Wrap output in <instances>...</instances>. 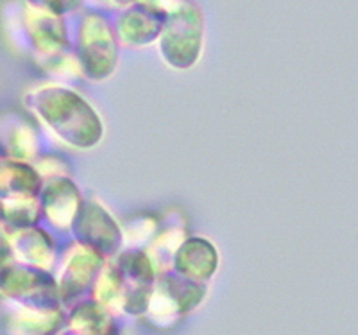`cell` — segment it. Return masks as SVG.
Masks as SVG:
<instances>
[{
  "label": "cell",
  "mask_w": 358,
  "mask_h": 335,
  "mask_svg": "<svg viewBox=\"0 0 358 335\" xmlns=\"http://www.w3.org/2000/svg\"><path fill=\"white\" fill-rule=\"evenodd\" d=\"M108 8H115V9H126L129 6H133L136 0H106Z\"/></svg>",
  "instance_id": "4fadbf2b"
},
{
  "label": "cell",
  "mask_w": 358,
  "mask_h": 335,
  "mask_svg": "<svg viewBox=\"0 0 358 335\" xmlns=\"http://www.w3.org/2000/svg\"><path fill=\"white\" fill-rule=\"evenodd\" d=\"M136 2H140V4L149 8L151 11L158 13V15L167 18L171 13H174L176 9L181 8L187 0H136Z\"/></svg>",
  "instance_id": "7c38bea8"
},
{
  "label": "cell",
  "mask_w": 358,
  "mask_h": 335,
  "mask_svg": "<svg viewBox=\"0 0 358 335\" xmlns=\"http://www.w3.org/2000/svg\"><path fill=\"white\" fill-rule=\"evenodd\" d=\"M85 197L72 178H56L41 183L40 208L41 217L56 231H70L81 210Z\"/></svg>",
  "instance_id": "5b68a950"
},
{
  "label": "cell",
  "mask_w": 358,
  "mask_h": 335,
  "mask_svg": "<svg viewBox=\"0 0 358 335\" xmlns=\"http://www.w3.org/2000/svg\"><path fill=\"white\" fill-rule=\"evenodd\" d=\"M163 24L165 17L151 11L140 2H134L129 8L122 9L113 25L120 45L147 47L158 41Z\"/></svg>",
  "instance_id": "8992f818"
},
{
  "label": "cell",
  "mask_w": 358,
  "mask_h": 335,
  "mask_svg": "<svg viewBox=\"0 0 358 335\" xmlns=\"http://www.w3.org/2000/svg\"><path fill=\"white\" fill-rule=\"evenodd\" d=\"M70 231H73L76 241L95 250L102 257L117 255L122 248V228L94 197L83 201Z\"/></svg>",
  "instance_id": "277c9868"
},
{
  "label": "cell",
  "mask_w": 358,
  "mask_h": 335,
  "mask_svg": "<svg viewBox=\"0 0 358 335\" xmlns=\"http://www.w3.org/2000/svg\"><path fill=\"white\" fill-rule=\"evenodd\" d=\"M163 63L174 70H188L199 62L204 45V18L196 0H187L165 18L158 36Z\"/></svg>",
  "instance_id": "3957f363"
},
{
  "label": "cell",
  "mask_w": 358,
  "mask_h": 335,
  "mask_svg": "<svg viewBox=\"0 0 358 335\" xmlns=\"http://www.w3.org/2000/svg\"><path fill=\"white\" fill-rule=\"evenodd\" d=\"M187 237V224H181L179 221H169V224H162L159 231L156 233L155 238L147 245L145 255L151 260L152 267L163 269L165 264H172L179 245L183 244Z\"/></svg>",
  "instance_id": "ba28073f"
},
{
  "label": "cell",
  "mask_w": 358,
  "mask_h": 335,
  "mask_svg": "<svg viewBox=\"0 0 358 335\" xmlns=\"http://www.w3.org/2000/svg\"><path fill=\"white\" fill-rule=\"evenodd\" d=\"M81 2L83 0H29V4L33 8L54 13L59 17H65L69 13L76 11L81 6Z\"/></svg>",
  "instance_id": "8fae6325"
},
{
  "label": "cell",
  "mask_w": 358,
  "mask_h": 335,
  "mask_svg": "<svg viewBox=\"0 0 358 335\" xmlns=\"http://www.w3.org/2000/svg\"><path fill=\"white\" fill-rule=\"evenodd\" d=\"M172 266L183 278H210L217 269V250L203 237H187L179 245Z\"/></svg>",
  "instance_id": "52a82bcc"
},
{
  "label": "cell",
  "mask_w": 358,
  "mask_h": 335,
  "mask_svg": "<svg viewBox=\"0 0 358 335\" xmlns=\"http://www.w3.org/2000/svg\"><path fill=\"white\" fill-rule=\"evenodd\" d=\"M25 101L36 122L66 148L88 151L104 136V126L94 106L65 83L34 86Z\"/></svg>",
  "instance_id": "6da1fadb"
},
{
  "label": "cell",
  "mask_w": 358,
  "mask_h": 335,
  "mask_svg": "<svg viewBox=\"0 0 358 335\" xmlns=\"http://www.w3.org/2000/svg\"><path fill=\"white\" fill-rule=\"evenodd\" d=\"M79 59L83 78L104 81L117 69L118 43L113 22L99 9H90L79 18L76 45L72 47Z\"/></svg>",
  "instance_id": "7a4b0ae2"
},
{
  "label": "cell",
  "mask_w": 358,
  "mask_h": 335,
  "mask_svg": "<svg viewBox=\"0 0 358 335\" xmlns=\"http://www.w3.org/2000/svg\"><path fill=\"white\" fill-rule=\"evenodd\" d=\"M33 167L36 169L41 181L56 180V178L70 176V164L59 155H43L34 159Z\"/></svg>",
  "instance_id": "30bf717a"
},
{
  "label": "cell",
  "mask_w": 358,
  "mask_h": 335,
  "mask_svg": "<svg viewBox=\"0 0 358 335\" xmlns=\"http://www.w3.org/2000/svg\"><path fill=\"white\" fill-rule=\"evenodd\" d=\"M120 228H122V245L129 250H138L140 245H149V242L162 228V222L155 213H138V215H131L124 224H120Z\"/></svg>",
  "instance_id": "9c48e42d"
},
{
  "label": "cell",
  "mask_w": 358,
  "mask_h": 335,
  "mask_svg": "<svg viewBox=\"0 0 358 335\" xmlns=\"http://www.w3.org/2000/svg\"><path fill=\"white\" fill-rule=\"evenodd\" d=\"M83 2H86V4L92 6V8L99 9V11H102V9L108 8L106 0H83Z\"/></svg>",
  "instance_id": "5bb4252c"
}]
</instances>
